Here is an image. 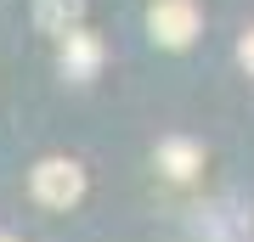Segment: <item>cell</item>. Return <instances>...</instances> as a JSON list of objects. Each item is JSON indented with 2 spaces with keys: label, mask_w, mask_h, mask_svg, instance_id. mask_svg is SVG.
<instances>
[{
  "label": "cell",
  "mask_w": 254,
  "mask_h": 242,
  "mask_svg": "<svg viewBox=\"0 0 254 242\" xmlns=\"http://www.w3.org/2000/svg\"><path fill=\"white\" fill-rule=\"evenodd\" d=\"M198 28H203L198 0H153V11H147V34H153L164 51H187V45L198 40Z\"/></svg>",
  "instance_id": "cell-1"
},
{
  "label": "cell",
  "mask_w": 254,
  "mask_h": 242,
  "mask_svg": "<svg viewBox=\"0 0 254 242\" xmlns=\"http://www.w3.org/2000/svg\"><path fill=\"white\" fill-rule=\"evenodd\" d=\"M28 192H34L46 208H73L85 197V169L73 158H46V163H34V175H28Z\"/></svg>",
  "instance_id": "cell-2"
},
{
  "label": "cell",
  "mask_w": 254,
  "mask_h": 242,
  "mask_svg": "<svg viewBox=\"0 0 254 242\" xmlns=\"http://www.w3.org/2000/svg\"><path fill=\"white\" fill-rule=\"evenodd\" d=\"M63 45V79H73V85H85V79H96L102 73V40L91 34V28H73V34H63L57 40Z\"/></svg>",
  "instance_id": "cell-3"
},
{
  "label": "cell",
  "mask_w": 254,
  "mask_h": 242,
  "mask_svg": "<svg viewBox=\"0 0 254 242\" xmlns=\"http://www.w3.org/2000/svg\"><path fill=\"white\" fill-rule=\"evenodd\" d=\"M158 169H164V180H175V186H192L198 169H203V146L187 141V135H170V141L158 146Z\"/></svg>",
  "instance_id": "cell-4"
},
{
  "label": "cell",
  "mask_w": 254,
  "mask_h": 242,
  "mask_svg": "<svg viewBox=\"0 0 254 242\" xmlns=\"http://www.w3.org/2000/svg\"><path fill=\"white\" fill-rule=\"evenodd\" d=\"M79 11H85V0H34L40 28H46V34H57V40L79 28Z\"/></svg>",
  "instance_id": "cell-5"
},
{
  "label": "cell",
  "mask_w": 254,
  "mask_h": 242,
  "mask_svg": "<svg viewBox=\"0 0 254 242\" xmlns=\"http://www.w3.org/2000/svg\"><path fill=\"white\" fill-rule=\"evenodd\" d=\"M237 62L243 73H254V28H243V40H237Z\"/></svg>",
  "instance_id": "cell-6"
},
{
  "label": "cell",
  "mask_w": 254,
  "mask_h": 242,
  "mask_svg": "<svg viewBox=\"0 0 254 242\" xmlns=\"http://www.w3.org/2000/svg\"><path fill=\"white\" fill-rule=\"evenodd\" d=\"M0 242H17V237H0Z\"/></svg>",
  "instance_id": "cell-7"
}]
</instances>
